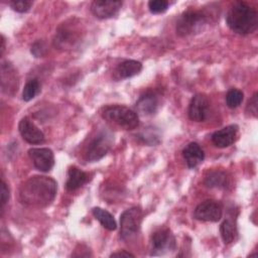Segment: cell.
<instances>
[{
	"instance_id": "6da1fadb",
	"label": "cell",
	"mask_w": 258,
	"mask_h": 258,
	"mask_svg": "<svg viewBox=\"0 0 258 258\" xmlns=\"http://www.w3.org/2000/svg\"><path fill=\"white\" fill-rule=\"evenodd\" d=\"M56 181L48 176L34 175L24 181L19 188L20 202L30 208H45L56 196Z\"/></svg>"
},
{
	"instance_id": "7a4b0ae2",
	"label": "cell",
	"mask_w": 258,
	"mask_h": 258,
	"mask_svg": "<svg viewBox=\"0 0 258 258\" xmlns=\"http://www.w3.org/2000/svg\"><path fill=\"white\" fill-rule=\"evenodd\" d=\"M226 22L235 33L246 35L257 29L258 13L247 3L238 1L230 6L226 15Z\"/></svg>"
},
{
	"instance_id": "3957f363",
	"label": "cell",
	"mask_w": 258,
	"mask_h": 258,
	"mask_svg": "<svg viewBox=\"0 0 258 258\" xmlns=\"http://www.w3.org/2000/svg\"><path fill=\"white\" fill-rule=\"evenodd\" d=\"M82 25L78 19H70L61 23L55 32L53 45L57 49H73L82 39Z\"/></svg>"
},
{
	"instance_id": "277c9868",
	"label": "cell",
	"mask_w": 258,
	"mask_h": 258,
	"mask_svg": "<svg viewBox=\"0 0 258 258\" xmlns=\"http://www.w3.org/2000/svg\"><path fill=\"white\" fill-rule=\"evenodd\" d=\"M103 119L125 129L132 130L139 125V118L136 112L122 105H109L102 109Z\"/></svg>"
},
{
	"instance_id": "5b68a950",
	"label": "cell",
	"mask_w": 258,
	"mask_h": 258,
	"mask_svg": "<svg viewBox=\"0 0 258 258\" xmlns=\"http://www.w3.org/2000/svg\"><path fill=\"white\" fill-rule=\"evenodd\" d=\"M114 141L112 132L108 129L99 130L92 137L84 150V157L88 162H95L103 158L111 149Z\"/></svg>"
},
{
	"instance_id": "8992f818",
	"label": "cell",
	"mask_w": 258,
	"mask_h": 258,
	"mask_svg": "<svg viewBox=\"0 0 258 258\" xmlns=\"http://www.w3.org/2000/svg\"><path fill=\"white\" fill-rule=\"evenodd\" d=\"M209 22V16L201 10L184 11L177 19L176 33L184 37L201 32Z\"/></svg>"
},
{
	"instance_id": "52a82bcc",
	"label": "cell",
	"mask_w": 258,
	"mask_h": 258,
	"mask_svg": "<svg viewBox=\"0 0 258 258\" xmlns=\"http://www.w3.org/2000/svg\"><path fill=\"white\" fill-rule=\"evenodd\" d=\"M142 217V211L138 207H132L122 213L120 216V238L122 240H128L138 233Z\"/></svg>"
},
{
	"instance_id": "ba28073f",
	"label": "cell",
	"mask_w": 258,
	"mask_h": 258,
	"mask_svg": "<svg viewBox=\"0 0 258 258\" xmlns=\"http://www.w3.org/2000/svg\"><path fill=\"white\" fill-rule=\"evenodd\" d=\"M175 248V239L168 229H159L151 237V256H162Z\"/></svg>"
},
{
	"instance_id": "9c48e42d",
	"label": "cell",
	"mask_w": 258,
	"mask_h": 258,
	"mask_svg": "<svg viewBox=\"0 0 258 258\" xmlns=\"http://www.w3.org/2000/svg\"><path fill=\"white\" fill-rule=\"evenodd\" d=\"M223 215L221 203L214 200H207L197 206L194 216L197 220L203 222H218Z\"/></svg>"
},
{
	"instance_id": "30bf717a",
	"label": "cell",
	"mask_w": 258,
	"mask_h": 258,
	"mask_svg": "<svg viewBox=\"0 0 258 258\" xmlns=\"http://www.w3.org/2000/svg\"><path fill=\"white\" fill-rule=\"evenodd\" d=\"M28 155L36 169L46 172L54 165V156L49 148H30Z\"/></svg>"
},
{
	"instance_id": "8fae6325",
	"label": "cell",
	"mask_w": 258,
	"mask_h": 258,
	"mask_svg": "<svg viewBox=\"0 0 258 258\" xmlns=\"http://www.w3.org/2000/svg\"><path fill=\"white\" fill-rule=\"evenodd\" d=\"M210 104L207 97L203 94H196L188 105V117L195 122H203L209 114Z\"/></svg>"
},
{
	"instance_id": "7c38bea8",
	"label": "cell",
	"mask_w": 258,
	"mask_h": 258,
	"mask_svg": "<svg viewBox=\"0 0 258 258\" xmlns=\"http://www.w3.org/2000/svg\"><path fill=\"white\" fill-rule=\"evenodd\" d=\"M121 7L122 1L95 0L91 4V11L96 17L100 19H107L115 16Z\"/></svg>"
},
{
	"instance_id": "4fadbf2b",
	"label": "cell",
	"mask_w": 258,
	"mask_h": 258,
	"mask_svg": "<svg viewBox=\"0 0 258 258\" xmlns=\"http://www.w3.org/2000/svg\"><path fill=\"white\" fill-rule=\"evenodd\" d=\"M18 130L23 140L30 144H40L44 141V134L28 117H23L20 120Z\"/></svg>"
},
{
	"instance_id": "5bb4252c",
	"label": "cell",
	"mask_w": 258,
	"mask_h": 258,
	"mask_svg": "<svg viewBox=\"0 0 258 258\" xmlns=\"http://www.w3.org/2000/svg\"><path fill=\"white\" fill-rule=\"evenodd\" d=\"M239 127L235 124L226 126L212 135V141L215 146L219 148H225L232 145L238 137Z\"/></svg>"
},
{
	"instance_id": "9a60e30c",
	"label": "cell",
	"mask_w": 258,
	"mask_h": 258,
	"mask_svg": "<svg viewBox=\"0 0 258 258\" xmlns=\"http://www.w3.org/2000/svg\"><path fill=\"white\" fill-rule=\"evenodd\" d=\"M158 106V96L152 91H147L144 94H142L136 102V109L142 115L154 114L157 111Z\"/></svg>"
},
{
	"instance_id": "2e32d148",
	"label": "cell",
	"mask_w": 258,
	"mask_h": 258,
	"mask_svg": "<svg viewBox=\"0 0 258 258\" xmlns=\"http://www.w3.org/2000/svg\"><path fill=\"white\" fill-rule=\"evenodd\" d=\"M142 70V64L140 61L134 59H127L118 64L114 72V77L116 80L128 79L133 76L138 75Z\"/></svg>"
},
{
	"instance_id": "e0dca14e",
	"label": "cell",
	"mask_w": 258,
	"mask_h": 258,
	"mask_svg": "<svg viewBox=\"0 0 258 258\" xmlns=\"http://www.w3.org/2000/svg\"><path fill=\"white\" fill-rule=\"evenodd\" d=\"M183 158L189 168H194L199 165L205 158V153L202 147L197 142L188 143L182 150Z\"/></svg>"
},
{
	"instance_id": "ac0fdd59",
	"label": "cell",
	"mask_w": 258,
	"mask_h": 258,
	"mask_svg": "<svg viewBox=\"0 0 258 258\" xmlns=\"http://www.w3.org/2000/svg\"><path fill=\"white\" fill-rule=\"evenodd\" d=\"M1 85L4 87L2 90L7 94L10 91H17V79L16 72L13 67L8 62H3L1 67Z\"/></svg>"
},
{
	"instance_id": "d6986e66",
	"label": "cell",
	"mask_w": 258,
	"mask_h": 258,
	"mask_svg": "<svg viewBox=\"0 0 258 258\" xmlns=\"http://www.w3.org/2000/svg\"><path fill=\"white\" fill-rule=\"evenodd\" d=\"M89 180V174L76 166H72L68 171V180L66 182V188L69 191H73L84 185Z\"/></svg>"
},
{
	"instance_id": "ffe728a7",
	"label": "cell",
	"mask_w": 258,
	"mask_h": 258,
	"mask_svg": "<svg viewBox=\"0 0 258 258\" xmlns=\"http://www.w3.org/2000/svg\"><path fill=\"white\" fill-rule=\"evenodd\" d=\"M205 184L210 188H226L229 185L228 174L223 170H212L205 177Z\"/></svg>"
},
{
	"instance_id": "44dd1931",
	"label": "cell",
	"mask_w": 258,
	"mask_h": 258,
	"mask_svg": "<svg viewBox=\"0 0 258 258\" xmlns=\"http://www.w3.org/2000/svg\"><path fill=\"white\" fill-rule=\"evenodd\" d=\"M92 214L95 217L96 220H98L101 225L109 230V231H114L117 228V224L116 221L114 219V217L106 210L99 208V207H95L92 209Z\"/></svg>"
},
{
	"instance_id": "7402d4cb",
	"label": "cell",
	"mask_w": 258,
	"mask_h": 258,
	"mask_svg": "<svg viewBox=\"0 0 258 258\" xmlns=\"http://www.w3.org/2000/svg\"><path fill=\"white\" fill-rule=\"evenodd\" d=\"M220 233L225 244L234 242L237 236V230L234 222L231 220H225L220 226Z\"/></svg>"
},
{
	"instance_id": "603a6c76",
	"label": "cell",
	"mask_w": 258,
	"mask_h": 258,
	"mask_svg": "<svg viewBox=\"0 0 258 258\" xmlns=\"http://www.w3.org/2000/svg\"><path fill=\"white\" fill-rule=\"evenodd\" d=\"M40 91V85L39 82L36 79H31L27 81V83L24 86L23 92H22V99L25 102H28L32 100Z\"/></svg>"
},
{
	"instance_id": "cb8c5ba5",
	"label": "cell",
	"mask_w": 258,
	"mask_h": 258,
	"mask_svg": "<svg viewBox=\"0 0 258 258\" xmlns=\"http://www.w3.org/2000/svg\"><path fill=\"white\" fill-rule=\"evenodd\" d=\"M243 98H244V94L242 91L238 89H231L228 91L226 95V104L231 109L237 108L243 102Z\"/></svg>"
},
{
	"instance_id": "d4e9b609",
	"label": "cell",
	"mask_w": 258,
	"mask_h": 258,
	"mask_svg": "<svg viewBox=\"0 0 258 258\" xmlns=\"http://www.w3.org/2000/svg\"><path fill=\"white\" fill-rule=\"evenodd\" d=\"M168 2L165 0H151L148 2V8L151 13H163L168 8Z\"/></svg>"
},
{
	"instance_id": "484cf974",
	"label": "cell",
	"mask_w": 258,
	"mask_h": 258,
	"mask_svg": "<svg viewBox=\"0 0 258 258\" xmlns=\"http://www.w3.org/2000/svg\"><path fill=\"white\" fill-rule=\"evenodd\" d=\"M10 7L19 13L27 12L32 6V1L29 0H12L9 2Z\"/></svg>"
},
{
	"instance_id": "4316f807",
	"label": "cell",
	"mask_w": 258,
	"mask_h": 258,
	"mask_svg": "<svg viewBox=\"0 0 258 258\" xmlns=\"http://www.w3.org/2000/svg\"><path fill=\"white\" fill-rule=\"evenodd\" d=\"M46 50H47V47L43 40H36L31 45V53L36 57L43 56L46 53Z\"/></svg>"
},
{
	"instance_id": "83f0119b",
	"label": "cell",
	"mask_w": 258,
	"mask_h": 258,
	"mask_svg": "<svg viewBox=\"0 0 258 258\" xmlns=\"http://www.w3.org/2000/svg\"><path fill=\"white\" fill-rule=\"evenodd\" d=\"M246 112L253 117H257V113H258V94L257 93H254L252 98L249 100L246 107Z\"/></svg>"
},
{
	"instance_id": "f1b7e54d",
	"label": "cell",
	"mask_w": 258,
	"mask_h": 258,
	"mask_svg": "<svg viewBox=\"0 0 258 258\" xmlns=\"http://www.w3.org/2000/svg\"><path fill=\"white\" fill-rule=\"evenodd\" d=\"M9 200V188L6 185L5 181L2 180L1 182V208L3 209L4 206L6 205V203Z\"/></svg>"
},
{
	"instance_id": "f546056e",
	"label": "cell",
	"mask_w": 258,
	"mask_h": 258,
	"mask_svg": "<svg viewBox=\"0 0 258 258\" xmlns=\"http://www.w3.org/2000/svg\"><path fill=\"white\" fill-rule=\"evenodd\" d=\"M110 257H134V255L130 252H127L125 250L123 251H120V252H115V253H112L110 255Z\"/></svg>"
},
{
	"instance_id": "4dcf8cb0",
	"label": "cell",
	"mask_w": 258,
	"mask_h": 258,
	"mask_svg": "<svg viewBox=\"0 0 258 258\" xmlns=\"http://www.w3.org/2000/svg\"><path fill=\"white\" fill-rule=\"evenodd\" d=\"M1 54H3L4 52V49H5V39H4V36L1 35Z\"/></svg>"
}]
</instances>
